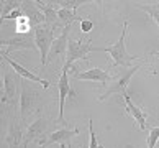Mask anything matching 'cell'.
Wrapping results in <instances>:
<instances>
[{"instance_id":"obj_3","label":"cell","mask_w":159,"mask_h":148,"mask_svg":"<svg viewBox=\"0 0 159 148\" xmlns=\"http://www.w3.org/2000/svg\"><path fill=\"white\" fill-rule=\"evenodd\" d=\"M90 43H92L90 38L87 41L69 40L66 59H64V63H62L61 71H69L70 68H72V64L77 63V61H87V55H89L90 51H93V46Z\"/></svg>"},{"instance_id":"obj_8","label":"cell","mask_w":159,"mask_h":148,"mask_svg":"<svg viewBox=\"0 0 159 148\" xmlns=\"http://www.w3.org/2000/svg\"><path fill=\"white\" fill-rule=\"evenodd\" d=\"M48 125H49V120L44 117L38 118L36 122H33L30 127L25 130V137H23V148H28V145L31 143V141H39L43 140L48 132Z\"/></svg>"},{"instance_id":"obj_20","label":"cell","mask_w":159,"mask_h":148,"mask_svg":"<svg viewBox=\"0 0 159 148\" xmlns=\"http://www.w3.org/2000/svg\"><path fill=\"white\" fill-rule=\"evenodd\" d=\"M20 8H21V2H20V0H15V2H11V0H5V2H2V18L8 17L11 12L20 10Z\"/></svg>"},{"instance_id":"obj_15","label":"cell","mask_w":159,"mask_h":148,"mask_svg":"<svg viewBox=\"0 0 159 148\" xmlns=\"http://www.w3.org/2000/svg\"><path fill=\"white\" fill-rule=\"evenodd\" d=\"M121 97L125 99V105H126V110H128L129 114L133 115V118H134V120L138 122L139 128H141V130H146V128H148V122H146V114H144V112L141 110L139 107H136V105H134V102H133L131 96H129V94H128V91H126L125 94H123Z\"/></svg>"},{"instance_id":"obj_11","label":"cell","mask_w":159,"mask_h":148,"mask_svg":"<svg viewBox=\"0 0 159 148\" xmlns=\"http://www.w3.org/2000/svg\"><path fill=\"white\" fill-rule=\"evenodd\" d=\"M69 71H62L61 73V78L57 81V89H59V117H57V123H62L64 122V105H66V100L67 97H74L72 96V91H70V86H69V76H67Z\"/></svg>"},{"instance_id":"obj_2","label":"cell","mask_w":159,"mask_h":148,"mask_svg":"<svg viewBox=\"0 0 159 148\" xmlns=\"http://www.w3.org/2000/svg\"><path fill=\"white\" fill-rule=\"evenodd\" d=\"M143 66H144V61L139 63V64H134V66H131V68L120 69V73H116L115 76H111L107 89H105V92L98 97V100H105L107 97L113 96V94H120V96H123V94L128 91V84H129V81H131V78Z\"/></svg>"},{"instance_id":"obj_21","label":"cell","mask_w":159,"mask_h":148,"mask_svg":"<svg viewBox=\"0 0 159 148\" xmlns=\"http://www.w3.org/2000/svg\"><path fill=\"white\" fill-rule=\"evenodd\" d=\"M84 3H89V2H85V0H56L57 7L59 8H67V10H75Z\"/></svg>"},{"instance_id":"obj_18","label":"cell","mask_w":159,"mask_h":148,"mask_svg":"<svg viewBox=\"0 0 159 148\" xmlns=\"http://www.w3.org/2000/svg\"><path fill=\"white\" fill-rule=\"evenodd\" d=\"M30 30H33V25H31V21L28 20V17L21 15L20 18L15 20V33L28 36V35H30Z\"/></svg>"},{"instance_id":"obj_13","label":"cell","mask_w":159,"mask_h":148,"mask_svg":"<svg viewBox=\"0 0 159 148\" xmlns=\"http://www.w3.org/2000/svg\"><path fill=\"white\" fill-rule=\"evenodd\" d=\"M72 78L80 79V81H95V82H100V84H108L111 76L100 68H90L84 71V73H72Z\"/></svg>"},{"instance_id":"obj_12","label":"cell","mask_w":159,"mask_h":148,"mask_svg":"<svg viewBox=\"0 0 159 148\" xmlns=\"http://www.w3.org/2000/svg\"><path fill=\"white\" fill-rule=\"evenodd\" d=\"M21 12H23V15L28 17V20L31 21L33 30L36 26H39V25H44L46 23V18H44L43 12L38 8L36 2H28V0L21 2Z\"/></svg>"},{"instance_id":"obj_6","label":"cell","mask_w":159,"mask_h":148,"mask_svg":"<svg viewBox=\"0 0 159 148\" xmlns=\"http://www.w3.org/2000/svg\"><path fill=\"white\" fill-rule=\"evenodd\" d=\"M80 130L79 128H59V130H54L52 133L46 135L43 140H39V148H46L52 143H59L61 148H70V140H72L75 135H79Z\"/></svg>"},{"instance_id":"obj_7","label":"cell","mask_w":159,"mask_h":148,"mask_svg":"<svg viewBox=\"0 0 159 148\" xmlns=\"http://www.w3.org/2000/svg\"><path fill=\"white\" fill-rule=\"evenodd\" d=\"M16 81L13 76L10 74L8 69L3 71V92H2V105L5 110H11L15 107V100H16Z\"/></svg>"},{"instance_id":"obj_24","label":"cell","mask_w":159,"mask_h":148,"mask_svg":"<svg viewBox=\"0 0 159 148\" xmlns=\"http://www.w3.org/2000/svg\"><path fill=\"white\" fill-rule=\"evenodd\" d=\"M93 26H95V23H93L90 18H85L80 21V30H82V33H89L90 30H93Z\"/></svg>"},{"instance_id":"obj_4","label":"cell","mask_w":159,"mask_h":148,"mask_svg":"<svg viewBox=\"0 0 159 148\" xmlns=\"http://www.w3.org/2000/svg\"><path fill=\"white\" fill-rule=\"evenodd\" d=\"M38 96H39V92L30 84V81L21 79V82H20V114H21V120H25L28 115H31L33 112L36 110Z\"/></svg>"},{"instance_id":"obj_26","label":"cell","mask_w":159,"mask_h":148,"mask_svg":"<svg viewBox=\"0 0 159 148\" xmlns=\"http://www.w3.org/2000/svg\"><path fill=\"white\" fill-rule=\"evenodd\" d=\"M152 55H154V56H159V51H154V53H152Z\"/></svg>"},{"instance_id":"obj_14","label":"cell","mask_w":159,"mask_h":148,"mask_svg":"<svg viewBox=\"0 0 159 148\" xmlns=\"http://www.w3.org/2000/svg\"><path fill=\"white\" fill-rule=\"evenodd\" d=\"M23 137H25V132L21 130L20 122H10L8 132L5 135V143L8 145V148H23Z\"/></svg>"},{"instance_id":"obj_22","label":"cell","mask_w":159,"mask_h":148,"mask_svg":"<svg viewBox=\"0 0 159 148\" xmlns=\"http://www.w3.org/2000/svg\"><path fill=\"white\" fill-rule=\"evenodd\" d=\"M89 148H103L97 141V135L93 132V120H89Z\"/></svg>"},{"instance_id":"obj_1","label":"cell","mask_w":159,"mask_h":148,"mask_svg":"<svg viewBox=\"0 0 159 148\" xmlns=\"http://www.w3.org/2000/svg\"><path fill=\"white\" fill-rule=\"evenodd\" d=\"M126 30H128V20L123 21V30L120 35V40L116 41L115 45L111 46H93V51H102V53H108L113 59V64L111 68L121 66V68H131L133 61H138V59H143L144 56H134L129 55L125 48V36H126Z\"/></svg>"},{"instance_id":"obj_17","label":"cell","mask_w":159,"mask_h":148,"mask_svg":"<svg viewBox=\"0 0 159 148\" xmlns=\"http://www.w3.org/2000/svg\"><path fill=\"white\" fill-rule=\"evenodd\" d=\"M57 17H59V23L62 26H70L74 21H82L85 18V17H79L74 10H67V8H59Z\"/></svg>"},{"instance_id":"obj_25","label":"cell","mask_w":159,"mask_h":148,"mask_svg":"<svg viewBox=\"0 0 159 148\" xmlns=\"http://www.w3.org/2000/svg\"><path fill=\"white\" fill-rule=\"evenodd\" d=\"M21 15H23L21 8H20V10H15V12H11V13H10L8 17H5V18H2V21H5V20H16V18H20Z\"/></svg>"},{"instance_id":"obj_19","label":"cell","mask_w":159,"mask_h":148,"mask_svg":"<svg viewBox=\"0 0 159 148\" xmlns=\"http://www.w3.org/2000/svg\"><path fill=\"white\" fill-rule=\"evenodd\" d=\"M136 7L139 8V10H143V12H146L152 20H154V23L157 25V28H159V3H149V5H136Z\"/></svg>"},{"instance_id":"obj_10","label":"cell","mask_w":159,"mask_h":148,"mask_svg":"<svg viewBox=\"0 0 159 148\" xmlns=\"http://www.w3.org/2000/svg\"><path fill=\"white\" fill-rule=\"evenodd\" d=\"M69 35H70V26H62V33L59 35L57 38H54L52 41V46H51V51H49V56L51 58H56V59H66V53H67V45H69Z\"/></svg>"},{"instance_id":"obj_23","label":"cell","mask_w":159,"mask_h":148,"mask_svg":"<svg viewBox=\"0 0 159 148\" xmlns=\"http://www.w3.org/2000/svg\"><path fill=\"white\" fill-rule=\"evenodd\" d=\"M157 141H159V127H152L149 128L148 135V148H156Z\"/></svg>"},{"instance_id":"obj_5","label":"cell","mask_w":159,"mask_h":148,"mask_svg":"<svg viewBox=\"0 0 159 148\" xmlns=\"http://www.w3.org/2000/svg\"><path fill=\"white\" fill-rule=\"evenodd\" d=\"M34 43H36V48L39 50L41 55V66H44L46 61L49 58V51L52 46V41H54V33H52V26L49 25H39L34 28Z\"/></svg>"},{"instance_id":"obj_9","label":"cell","mask_w":159,"mask_h":148,"mask_svg":"<svg viewBox=\"0 0 159 148\" xmlns=\"http://www.w3.org/2000/svg\"><path fill=\"white\" fill-rule=\"evenodd\" d=\"M3 59H5V63H7L8 66L13 69L21 79H26V81H30V82H38V84H41L44 89H46V87H49V81H46V79H43V78H39V76H38V74H34L33 71L26 69L25 66H21L18 61L11 59V58L8 56V51H5V53H3Z\"/></svg>"},{"instance_id":"obj_16","label":"cell","mask_w":159,"mask_h":148,"mask_svg":"<svg viewBox=\"0 0 159 148\" xmlns=\"http://www.w3.org/2000/svg\"><path fill=\"white\" fill-rule=\"evenodd\" d=\"M2 46H10L11 50H34L36 43H34V38L28 35V36H20L13 40H2Z\"/></svg>"}]
</instances>
